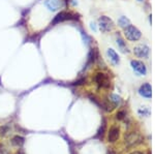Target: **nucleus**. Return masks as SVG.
I'll list each match as a JSON object with an SVG mask.
<instances>
[{"label": "nucleus", "mask_w": 155, "mask_h": 154, "mask_svg": "<svg viewBox=\"0 0 155 154\" xmlns=\"http://www.w3.org/2000/svg\"><path fill=\"white\" fill-rule=\"evenodd\" d=\"M119 136H120L119 127H117V126H113V127H112L109 131V135H107V141H109L110 143L116 142V141L119 139Z\"/></svg>", "instance_id": "obj_10"}, {"label": "nucleus", "mask_w": 155, "mask_h": 154, "mask_svg": "<svg viewBox=\"0 0 155 154\" xmlns=\"http://www.w3.org/2000/svg\"><path fill=\"white\" fill-rule=\"evenodd\" d=\"M90 25H91V26H90V27H91V29H92V30L96 31V27H95V24H94V23H91V24H90Z\"/></svg>", "instance_id": "obj_19"}, {"label": "nucleus", "mask_w": 155, "mask_h": 154, "mask_svg": "<svg viewBox=\"0 0 155 154\" xmlns=\"http://www.w3.org/2000/svg\"><path fill=\"white\" fill-rule=\"evenodd\" d=\"M134 53L136 54V56H137L139 58H148L150 49L146 44H140V46H137L136 48L134 49Z\"/></svg>", "instance_id": "obj_7"}, {"label": "nucleus", "mask_w": 155, "mask_h": 154, "mask_svg": "<svg viewBox=\"0 0 155 154\" xmlns=\"http://www.w3.org/2000/svg\"><path fill=\"white\" fill-rule=\"evenodd\" d=\"M124 35H125V37L128 41H137L141 38L142 33L136 26L130 24L129 26H127L126 28H124Z\"/></svg>", "instance_id": "obj_2"}, {"label": "nucleus", "mask_w": 155, "mask_h": 154, "mask_svg": "<svg viewBox=\"0 0 155 154\" xmlns=\"http://www.w3.org/2000/svg\"><path fill=\"white\" fill-rule=\"evenodd\" d=\"M104 129H106V120L104 119V122H102L101 126L99 127L98 131H97V135L95 136V138L102 139V136H104Z\"/></svg>", "instance_id": "obj_16"}, {"label": "nucleus", "mask_w": 155, "mask_h": 154, "mask_svg": "<svg viewBox=\"0 0 155 154\" xmlns=\"http://www.w3.org/2000/svg\"><path fill=\"white\" fill-rule=\"evenodd\" d=\"M25 143V139L21 136H15L12 139V144L16 147H22Z\"/></svg>", "instance_id": "obj_13"}, {"label": "nucleus", "mask_w": 155, "mask_h": 154, "mask_svg": "<svg viewBox=\"0 0 155 154\" xmlns=\"http://www.w3.org/2000/svg\"><path fill=\"white\" fill-rule=\"evenodd\" d=\"M77 19H79V15L74 14L71 11H60L52 20L51 25L52 26H55V25L62 23V22L68 21V20H77Z\"/></svg>", "instance_id": "obj_1"}, {"label": "nucleus", "mask_w": 155, "mask_h": 154, "mask_svg": "<svg viewBox=\"0 0 155 154\" xmlns=\"http://www.w3.org/2000/svg\"><path fill=\"white\" fill-rule=\"evenodd\" d=\"M107 154H116V153H115V152H114V151H113V150H110V151H109V152H107Z\"/></svg>", "instance_id": "obj_21"}, {"label": "nucleus", "mask_w": 155, "mask_h": 154, "mask_svg": "<svg viewBox=\"0 0 155 154\" xmlns=\"http://www.w3.org/2000/svg\"><path fill=\"white\" fill-rule=\"evenodd\" d=\"M114 22L112 21V19H110L107 16H101L98 19V27L101 29V32L104 33H107V32L112 31L114 28Z\"/></svg>", "instance_id": "obj_4"}, {"label": "nucleus", "mask_w": 155, "mask_h": 154, "mask_svg": "<svg viewBox=\"0 0 155 154\" xmlns=\"http://www.w3.org/2000/svg\"><path fill=\"white\" fill-rule=\"evenodd\" d=\"M130 154H144V153H142V152H140V151H134V152H132Z\"/></svg>", "instance_id": "obj_20"}, {"label": "nucleus", "mask_w": 155, "mask_h": 154, "mask_svg": "<svg viewBox=\"0 0 155 154\" xmlns=\"http://www.w3.org/2000/svg\"><path fill=\"white\" fill-rule=\"evenodd\" d=\"M116 44H117V46H118V48L120 49V51L122 52V53H128L129 52V50H128V47L126 46V43L124 41V39L122 38L121 36H117V38H116Z\"/></svg>", "instance_id": "obj_12"}, {"label": "nucleus", "mask_w": 155, "mask_h": 154, "mask_svg": "<svg viewBox=\"0 0 155 154\" xmlns=\"http://www.w3.org/2000/svg\"><path fill=\"white\" fill-rule=\"evenodd\" d=\"M118 25L120 27H121V28H126L127 26H129V25H130V21H129L128 19L126 18V17H120L119 18V20H118Z\"/></svg>", "instance_id": "obj_14"}, {"label": "nucleus", "mask_w": 155, "mask_h": 154, "mask_svg": "<svg viewBox=\"0 0 155 154\" xmlns=\"http://www.w3.org/2000/svg\"><path fill=\"white\" fill-rule=\"evenodd\" d=\"M110 101L113 103L114 106H118L120 105V103H121V97L117 95V94H112L111 97H110Z\"/></svg>", "instance_id": "obj_15"}, {"label": "nucleus", "mask_w": 155, "mask_h": 154, "mask_svg": "<svg viewBox=\"0 0 155 154\" xmlns=\"http://www.w3.org/2000/svg\"><path fill=\"white\" fill-rule=\"evenodd\" d=\"M130 65H131L132 69H134V70L136 71L139 76H145V74H147V67L142 61L131 60L130 61Z\"/></svg>", "instance_id": "obj_6"}, {"label": "nucleus", "mask_w": 155, "mask_h": 154, "mask_svg": "<svg viewBox=\"0 0 155 154\" xmlns=\"http://www.w3.org/2000/svg\"><path fill=\"white\" fill-rule=\"evenodd\" d=\"M139 114L140 115H144V116H148L149 115V110L147 108H143V110H139Z\"/></svg>", "instance_id": "obj_17"}, {"label": "nucleus", "mask_w": 155, "mask_h": 154, "mask_svg": "<svg viewBox=\"0 0 155 154\" xmlns=\"http://www.w3.org/2000/svg\"><path fill=\"white\" fill-rule=\"evenodd\" d=\"M94 82L98 88L102 89H109L111 87V80L110 78L104 73H97L94 76Z\"/></svg>", "instance_id": "obj_3"}, {"label": "nucleus", "mask_w": 155, "mask_h": 154, "mask_svg": "<svg viewBox=\"0 0 155 154\" xmlns=\"http://www.w3.org/2000/svg\"><path fill=\"white\" fill-rule=\"evenodd\" d=\"M139 93L141 96H143L145 98H151L152 96V87L149 83L143 84L139 89Z\"/></svg>", "instance_id": "obj_9"}, {"label": "nucleus", "mask_w": 155, "mask_h": 154, "mask_svg": "<svg viewBox=\"0 0 155 154\" xmlns=\"http://www.w3.org/2000/svg\"><path fill=\"white\" fill-rule=\"evenodd\" d=\"M139 1H143V0H139Z\"/></svg>", "instance_id": "obj_23"}, {"label": "nucleus", "mask_w": 155, "mask_h": 154, "mask_svg": "<svg viewBox=\"0 0 155 154\" xmlns=\"http://www.w3.org/2000/svg\"><path fill=\"white\" fill-rule=\"evenodd\" d=\"M124 140H125V144L127 146H132L141 142V136L137 133H129L125 135Z\"/></svg>", "instance_id": "obj_8"}, {"label": "nucleus", "mask_w": 155, "mask_h": 154, "mask_svg": "<svg viewBox=\"0 0 155 154\" xmlns=\"http://www.w3.org/2000/svg\"><path fill=\"white\" fill-rule=\"evenodd\" d=\"M107 55L109 59L111 60V62L114 64V65H117V64H119L120 58H119L118 54H117L116 52H115V50H113V49H107Z\"/></svg>", "instance_id": "obj_11"}, {"label": "nucleus", "mask_w": 155, "mask_h": 154, "mask_svg": "<svg viewBox=\"0 0 155 154\" xmlns=\"http://www.w3.org/2000/svg\"><path fill=\"white\" fill-rule=\"evenodd\" d=\"M44 4L50 11H57L63 6V0H45Z\"/></svg>", "instance_id": "obj_5"}, {"label": "nucleus", "mask_w": 155, "mask_h": 154, "mask_svg": "<svg viewBox=\"0 0 155 154\" xmlns=\"http://www.w3.org/2000/svg\"><path fill=\"white\" fill-rule=\"evenodd\" d=\"M116 117H117V119H119V120H122V119L125 117V113H124L123 111L118 112V113H117V115H116Z\"/></svg>", "instance_id": "obj_18"}, {"label": "nucleus", "mask_w": 155, "mask_h": 154, "mask_svg": "<svg viewBox=\"0 0 155 154\" xmlns=\"http://www.w3.org/2000/svg\"><path fill=\"white\" fill-rule=\"evenodd\" d=\"M17 154H23V153H21V152H19V153H17Z\"/></svg>", "instance_id": "obj_22"}]
</instances>
